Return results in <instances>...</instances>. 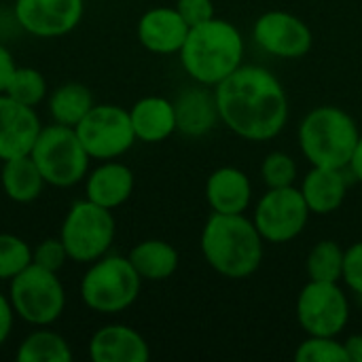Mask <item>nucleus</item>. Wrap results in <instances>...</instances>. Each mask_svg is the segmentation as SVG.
<instances>
[{
  "instance_id": "f257e3e1",
  "label": "nucleus",
  "mask_w": 362,
  "mask_h": 362,
  "mask_svg": "<svg viewBox=\"0 0 362 362\" xmlns=\"http://www.w3.org/2000/svg\"><path fill=\"white\" fill-rule=\"evenodd\" d=\"M221 121L240 138L265 142L276 138L288 121V98L267 68L242 64L214 87Z\"/></svg>"
},
{
  "instance_id": "f03ea898",
  "label": "nucleus",
  "mask_w": 362,
  "mask_h": 362,
  "mask_svg": "<svg viewBox=\"0 0 362 362\" xmlns=\"http://www.w3.org/2000/svg\"><path fill=\"white\" fill-rule=\"evenodd\" d=\"M265 240L252 218L212 212L202 229L199 248L206 263L223 278L246 280L263 263Z\"/></svg>"
},
{
  "instance_id": "7ed1b4c3",
  "label": "nucleus",
  "mask_w": 362,
  "mask_h": 362,
  "mask_svg": "<svg viewBox=\"0 0 362 362\" xmlns=\"http://www.w3.org/2000/svg\"><path fill=\"white\" fill-rule=\"evenodd\" d=\"M244 49L242 32L231 21L212 17L189 28L178 55L185 72L195 83L216 87L242 66Z\"/></svg>"
},
{
  "instance_id": "20e7f679",
  "label": "nucleus",
  "mask_w": 362,
  "mask_h": 362,
  "mask_svg": "<svg viewBox=\"0 0 362 362\" xmlns=\"http://www.w3.org/2000/svg\"><path fill=\"white\" fill-rule=\"evenodd\" d=\"M299 148L312 165L348 170L361 138L356 121L339 106H316L299 123Z\"/></svg>"
},
{
  "instance_id": "39448f33",
  "label": "nucleus",
  "mask_w": 362,
  "mask_h": 362,
  "mask_svg": "<svg viewBox=\"0 0 362 362\" xmlns=\"http://www.w3.org/2000/svg\"><path fill=\"white\" fill-rule=\"evenodd\" d=\"M140 286L142 278L127 257L104 255L89 263L81 280V299L98 314H119L136 303Z\"/></svg>"
},
{
  "instance_id": "423d86ee",
  "label": "nucleus",
  "mask_w": 362,
  "mask_h": 362,
  "mask_svg": "<svg viewBox=\"0 0 362 362\" xmlns=\"http://www.w3.org/2000/svg\"><path fill=\"white\" fill-rule=\"evenodd\" d=\"M30 157L38 165L45 182L57 189H68L83 182L91 161L74 127L59 123L40 129Z\"/></svg>"
},
{
  "instance_id": "0eeeda50",
  "label": "nucleus",
  "mask_w": 362,
  "mask_h": 362,
  "mask_svg": "<svg viewBox=\"0 0 362 362\" xmlns=\"http://www.w3.org/2000/svg\"><path fill=\"white\" fill-rule=\"evenodd\" d=\"M117 235L112 210L102 208L89 199L74 202L64 216L59 240L66 246L70 261L93 263L104 257Z\"/></svg>"
},
{
  "instance_id": "6e6552de",
  "label": "nucleus",
  "mask_w": 362,
  "mask_h": 362,
  "mask_svg": "<svg viewBox=\"0 0 362 362\" xmlns=\"http://www.w3.org/2000/svg\"><path fill=\"white\" fill-rule=\"evenodd\" d=\"M8 299L15 316L32 327H49L66 310V291L57 272L36 263H30L11 280Z\"/></svg>"
},
{
  "instance_id": "1a4fd4ad",
  "label": "nucleus",
  "mask_w": 362,
  "mask_h": 362,
  "mask_svg": "<svg viewBox=\"0 0 362 362\" xmlns=\"http://www.w3.org/2000/svg\"><path fill=\"white\" fill-rule=\"evenodd\" d=\"M74 132L89 157L100 161L119 159L136 142L129 110L117 104H93Z\"/></svg>"
},
{
  "instance_id": "9d476101",
  "label": "nucleus",
  "mask_w": 362,
  "mask_h": 362,
  "mask_svg": "<svg viewBox=\"0 0 362 362\" xmlns=\"http://www.w3.org/2000/svg\"><path fill=\"white\" fill-rule=\"evenodd\" d=\"M295 314L308 335L337 337L350 322V301L339 282L310 280L297 297Z\"/></svg>"
},
{
  "instance_id": "9b49d317",
  "label": "nucleus",
  "mask_w": 362,
  "mask_h": 362,
  "mask_svg": "<svg viewBox=\"0 0 362 362\" xmlns=\"http://www.w3.org/2000/svg\"><path fill=\"white\" fill-rule=\"evenodd\" d=\"M310 208L297 187L267 189L257 202L252 223L269 244H286L299 238L310 221Z\"/></svg>"
},
{
  "instance_id": "f8f14e48",
  "label": "nucleus",
  "mask_w": 362,
  "mask_h": 362,
  "mask_svg": "<svg viewBox=\"0 0 362 362\" xmlns=\"http://www.w3.org/2000/svg\"><path fill=\"white\" fill-rule=\"evenodd\" d=\"M255 42L269 55L299 59L312 51L314 36L310 25L288 11H267L252 28Z\"/></svg>"
},
{
  "instance_id": "ddd939ff",
  "label": "nucleus",
  "mask_w": 362,
  "mask_h": 362,
  "mask_svg": "<svg viewBox=\"0 0 362 362\" xmlns=\"http://www.w3.org/2000/svg\"><path fill=\"white\" fill-rule=\"evenodd\" d=\"M85 13V0H15V21L36 38L72 32Z\"/></svg>"
},
{
  "instance_id": "4468645a",
  "label": "nucleus",
  "mask_w": 362,
  "mask_h": 362,
  "mask_svg": "<svg viewBox=\"0 0 362 362\" xmlns=\"http://www.w3.org/2000/svg\"><path fill=\"white\" fill-rule=\"evenodd\" d=\"M42 125L32 106L0 93V161L30 155Z\"/></svg>"
},
{
  "instance_id": "2eb2a0df",
  "label": "nucleus",
  "mask_w": 362,
  "mask_h": 362,
  "mask_svg": "<svg viewBox=\"0 0 362 362\" xmlns=\"http://www.w3.org/2000/svg\"><path fill=\"white\" fill-rule=\"evenodd\" d=\"M136 32L140 45L146 51L157 55H172L182 49L189 25L174 6H155L138 19Z\"/></svg>"
},
{
  "instance_id": "dca6fc26",
  "label": "nucleus",
  "mask_w": 362,
  "mask_h": 362,
  "mask_svg": "<svg viewBox=\"0 0 362 362\" xmlns=\"http://www.w3.org/2000/svg\"><path fill=\"white\" fill-rule=\"evenodd\" d=\"M89 358L93 362H146L151 358V348L136 329L106 325L91 335Z\"/></svg>"
},
{
  "instance_id": "f3484780",
  "label": "nucleus",
  "mask_w": 362,
  "mask_h": 362,
  "mask_svg": "<svg viewBox=\"0 0 362 362\" xmlns=\"http://www.w3.org/2000/svg\"><path fill=\"white\" fill-rule=\"evenodd\" d=\"M174 110H176V132L189 138L206 136L221 121L214 91H210L206 85L199 83L197 87H187L178 93V98L174 100Z\"/></svg>"
},
{
  "instance_id": "a211bd4d",
  "label": "nucleus",
  "mask_w": 362,
  "mask_h": 362,
  "mask_svg": "<svg viewBox=\"0 0 362 362\" xmlns=\"http://www.w3.org/2000/svg\"><path fill=\"white\" fill-rule=\"evenodd\" d=\"M134 185H136L134 172L125 163L117 159H108L85 176V195H87L85 199L102 208L117 210L132 197Z\"/></svg>"
},
{
  "instance_id": "6ab92c4d",
  "label": "nucleus",
  "mask_w": 362,
  "mask_h": 362,
  "mask_svg": "<svg viewBox=\"0 0 362 362\" xmlns=\"http://www.w3.org/2000/svg\"><path fill=\"white\" fill-rule=\"evenodd\" d=\"M206 199L212 212L244 214L252 199V182L240 168L223 165L208 176Z\"/></svg>"
},
{
  "instance_id": "aec40b11",
  "label": "nucleus",
  "mask_w": 362,
  "mask_h": 362,
  "mask_svg": "<svg viewBox=\"0 0 362 362\" xmlns=\"http://www.w3.org/2000/svg\"><path fill=\"white\" fill-rule=\"evenodd\" d=\"M344 172L346 170L312 165V170L303 176L299 191L312 214L318 216L333 214L344 206L348 193V182Z\"/></svg>"
},
{
  "instance_id": "412c9836",
  "label": "nucleus",
  "mask_w": 362,
  "mask_h": 362,
  "mask_svg": "<svg viewBox=\"0 0 362 362\" xmlns=\"http://www.w3.org/2000/svg\"><path fill=\"white\" fill-rule=\"evenodd\" d=\"M132 127L136 140L157 144L168 140L176 132L174 102L161 95H146L129 108Z\"/></svg>"
},
{
  "instance_id": "4be33fe9",
  "label": "nucleus",
  "mask_w": 362,
  "mask_h": 362,
  "mask_svg": "<svg viewBox=\"0 0 362 362\" xmlns=\"http://www.w3.org/2000/svg\"><path fill=\"white\" fill-rule=\"evenodd\" d=\"M0 185L4 195L15 204H30L40 197L45 189V178L30 155L2 161Z\"/></svg>"
},
{
  "instance_id": "5701e85b",
  "label": "nucleus",
  "mask_w": 362,
  "mask_h": 362,
  "mask_svg": "<svg viewBox=\"0 0 362 362\" xmlns=\"http://www.w3.org/2000/svg\"><path fill=\"white\" fill-rule=\"evenodd\" d=\"M134 269L142 280L163 282L172 278L178 269V250L165 240H144L138 242L127 255Z\"/></svg>"
},
{
  "instance_id": "b1692460",
  "label": "nucleus",
  "mask_w": 362,
  "mask_h": 362,
  "mask_svg": "<svg viewBox=\"0 0 362 362\" xmlns=\"http://www.w3.org/2000/svg\"><path fill=\"white\" fill-rule=\"evenodd\" d=\"M91 108L93 95L81 83H64L49 93V115L53 123L76 127Z\"/></svg>"
},
{
  "instance_id": "393cba45",
  "label": "nucleus",
  "mask_w": 362,
  "mask_h": 362,
  "mask_svg": "<svg viewBox=\"0 0 362 362\" xmlns=\"http://www.w3.org/2000/svg\"><path fill=\"white\" fill-rule=\"evenodd\" d=\"M15 358L19 362H70L74 356L59 333L38 329L19 344Z\"/></svg>"
},
{
  "instance_id": "a878e982",
  "label": "nucleus",
  "mask_w": 362,
  "mask_h": 362,
  "mask_svg": "<svg viewBox=\"0 0 362 362\" xmlns=\"http://www.w3.org/2000/svg\"><path fill=\"white\" fill-rule=\"evenodd\" d=\"M346 250L333 240H320L308 255L305 269L310 280L318 282H341Z\"/></svg>"
},
{
  "instance_id": "bb28decb",
  "label": "nucleus",
  "mask_w": 362,
  "mask_h": 362,
  "mask_svg": "<svg viewBox=\"0 0 362 362\" xmlns=\"http://www.w3.org/2000/svg\"><path fill=\"white\" fill-rule=\"evenodd\" d=\"M6 95L13 100L25 104V106H38L47 98V81L40 70L28 68V66H17L8 78V85L4 89Z\"/></svg>"
},
{
  "instance_id": "cd10ccee",
  "label": "nucleus",
  "mask_w": 362,
  "mask_h": 362,
  "mask_svg": "<svg viewBox=\"0 0 362 362\" xmlns=\"http://www.w3.org/2000/svg\"><path fill=\"white\" fill-rule=\"evenodd\" d=\"M32 263V248L13 233H0V280H13Z\"/></svg>"
},
{
  "instance_id": "c85d7f7f",
  "label": "nucleus",
  "mask_w": 362,
  "mask_h": 362,
  "mask_svg": "<svg viewBox=\"0 0 362 362\" xmlns=\"http://www.w3.org/2000/svg\"><path fill=\"white\" fill-rule=\"evenodd\" d=\"M297 362H348V354L344 341L337 337H322V335H308L295 352Z\"/></svg>"
},
{
  "instance_id": "c756f323",
  "label": "nucleus",
  "mask_w": 362,
  "mask_h": 362,
  "mask_svg": "<svg viewBox=\"0 0 362 362\" xmlns=\"http://www.w3.org/2000/svg\"><path fill=\"white\" fill-rule=\"evenodd\" d=\"M261 178L267 189L295 187L297 182V163L284 151L269 153L261 163Z\"/></svg>"
},
{
  "instance_id": "7c9ffc66",
  "label": "nucleus",
  "mask_w": 362,
  "mask_h": 362,
  "mask_svg": "<svg viewBox=\"0 0 362 362\" xmlns=\"http://www.w3.org/2000/svg\"><path fill=\"white\" fill-rule=\"evenodd\" d=\"M66 261H70V257H68L66 246L59 238L42 240L32 248V263H36L45 269L59 272L66 265Z\"/></svg>"
},
{
  "instance_id": "2f4dec72",
  "label": "nucleus",
  "mask_w": 362,
  "mask_h": 362,
  "mask_svg": "<svg viewBox=\"0 0 362 362\" xmlns=\"http://www.w3.org/2000/svg\"><path fill=\"white\" fill-rule=\"evenodd\" d=\"M341 282H346L352 293L362 297V242H354L350 248H346Z\"/></svg>"
},
{
  "instance_id": "473e14b6",
  "label": "nucleus",
  "mask_w": 362,
  "mask_h": 362,
  "mask_svg": "<svg viewBox=\"0 0 362 362\" xmlns=\"http://www.w3.org/2000/svg\"><path fill=\"white\" fill-rule=\"evenodd\" d=\"M174 8L180 13V17L187 21L189 28L199 25V23L214 17V2L212 0H176Z\"/></svg>"
},
{
  "instance_id": "72a5a7b5",
  "label": "nucleus",
  "mask_w": 362,
  "mask_h": 362,
  "mask_svg": "<svg viewBox=\"0 0 362 362\" xmlns=\"http://www.w3.org/2000/svg\"><path fill=\"white\" fill-rule=\"evenodd\" d=\"M13 320H15V310L11 305V299L0 293V348L8 339L13 331Z\"/></svg>"
},
{
  "instance_id": "f704fd0d",
  "label": "nucleus",
  "mask_w": 362,
  "mask_h": 362,
  "mask_svg": "<svg viewBox=\"0 0 362 362\" xmlns=\"http://www.w3.org/2000/svg\"><path fill=\"white\" fill-rule=\"evenodd\" d=\"M15 68L17 66H15V59H13L11 51L0 42V93H4V89L8 85V78H11Z\"/></svg>"
},
{
  "instance_id": "c9c22d12",
  "label": "nucleus",
  "mask_w": 362,
  "mask_h": 362,
  "mask_svg": "<svg viewBox=\"0 0 362 362\" xmlns=\"http://www.w3.org/2000/svg\"><path fill=\"white\" fill-rule=\"evenodd\" d=\"M346 354H348V362H362V333L350 335L344 341Z\"/></svg>"
},
{
  "instance_id": "e433bc0d",
  "label": "nucleus",
  "mask_w": 362,
  "mask_h": 362,
  "mask_svg": "<svg viewBox=\"0 0 362 362\" xmlns=\"http://www.w3.org/2000/svg\"><path fill=\"white\" fill-rule=\"evenodd\" d=\"M348 170H350V174L362 182V136L358 138V142H356V148H354V153H352V159H350V163H348Z\"/></svg>"
}]
</instances>
